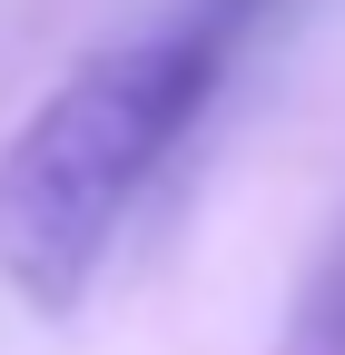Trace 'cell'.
<instances>
[{
	"instance_id": "2",
	"label": "cell",
	"mask_w": 345,
	"mask_h": 355,
	"mask_svg": "<svg viewBox=\"0 0 345 355\" xmlns=\"http://www.w3.org/2000/svg\"><path fill=\"white\" fill-rule=\"evenodd\" d=\"M276 355H345V227H335L326 257L306 266V286H296V316H286Z\"/></svg>"
},
{
	"instance_id": "1",
	"label": "cell",
	"mask_w": 345,
	"mask_h": 355,
	"mask_svg": "<svg viewBox=\"0 0 345 355\" xmlns=\"http://www.w3.org/2000/svg\"><path fill=\"white\" fill-rule=\"evenodd\" d=\"M286 0H168L69 60L0 148V286L30 316H79L128 217L227 99Z\"/></svg>"
}]
</instances>
